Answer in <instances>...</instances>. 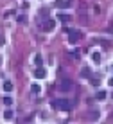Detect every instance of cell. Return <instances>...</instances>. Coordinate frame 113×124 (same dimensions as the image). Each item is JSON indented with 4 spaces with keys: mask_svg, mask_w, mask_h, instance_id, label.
Masks as SVG:
<instances>
[{
    "mask_svg": "<svg viewBox=\"0 0 113 124\" xmlns=\"http://www.w3.org/2000/svg\"><path fill=\"white\" fill-rule=\"evenodd\" d=\"M52 106H54L56 110H63V112H68V110L72 108L70 101H67V99H56L54 102H52Z\"/></svg>",
    "mask_w": 113,
    "mask_h": 124,
    "instance_id": "6da1fadb",
    "label": "cell"
},
{
    "mask_svg": "<svg viewBox=\"0 0 113 124\" xmlns=\"http://www.w3.org/2000/svg\"><path fill=\"white\" fill-rule=\"evenodd\" d=\"M72 86H74V83L70 79H61V83H59V90H63V92L72 90Z\"/></svg>",
    "mask_w": 113,
    "mask_h": 124,
    "instance_id": "7a4b0ae2",
    "label": "cell"
},
{
    "mask_svg": "<svg viewBox=\"0 0 113 124\" xmlns=\"http://www.w3.org/2000/svg\"><path fill=\"white\" fill-rule=\"evenodd\" d=\"M79 40H81V32H77V31H68V41H70V43H77Z\"/></svg>",
    "mask_w": 113,
    "mask_h": 124,
    "instance_id": "3957f363",
    "label": "cell"
},
{
    "mask_svg": "<svg viewBox=\"0 0 113 124\" xmlns=\"http://www.w3.org/2000/svg\"><path fill=\"white\" fill-rule=\"evenodd\" d=\"M47 76V72H45V68H41V67H38L36 70H34V78L36 79H43Z\"/></svg>",
    "mask_w": 113,
    "mask_h": 124,
    "instance_id": "277c9868",
    "label": "cell"
},
{
    "mask_svg": "<svg viewBox=\"0 0 113 124\" xmlns=\"http://www.w3.org/2000/svg\"><path fill=\"white\" fill-rule=\"evenodd\" d=\"M56 6L61 9V7H70L72 4H70V0H58V2H56Z\"/></svg>",
    "mask_w": 113,
    "mask_h": 124,
    "instance_id": "5b68a950",
    "label": "cell"
},
{
    "mask_svg": "<svg viewBox=\"0 0 113 124\" xmlns=\"http://www.w3.org/2000/svg\"><path fill=\"white\" fill-rule=\"evenodd\" d=\"M54 25H56L54 20H47L45 25H43V29H47V31H52V29H54Z\"/></svg>",
    "mask_w": 113,
    "mask_h": 124,
    "instance_id": "8992f818",
    "label": "cell"
},
{
    "mask_svg": "<svg viewBox=\"0 0 113 124\" xmlns=\"http://www.w3.org/2000/svg\"><path fill=\"white\" fill-rule=\"evenodd\" d=\"M58 20H59V22H68V20H70V16L65 15V13H59V15H58Z\"/></svg>",
    "mask_w": 113,
    "mask_h": 124,
    "instance_id": "52a82bcc",
    "label": "cell"
},
{
    "mask_svg": "<svg viewBox=\"0 0 113 124\" xmlns=\"http://www.w3.org/2000/svg\"><path fill=\"white\" fill-rule=\"evenodd\" d=\"M13 90V83L11 81H4V92H11Z\"/></svg>",
    "mask_w": 113,
    "mask_h": 124,
    "instance_id": "ba28073f",
    "label": "cell"
},
{
    "mask_svg": "<svg viewBox=\"0 0 113 124\" xmlns=\"http://www.w3.org/2000/svg\"><path fill=\"white\" fill-rule=\"evenodd\" d=\"M92 59H93V63H101V52H93Z\"/></svg>",
    "mask_w": 113,
    "mask_h": 124,
    "instance_id": "9c48e42d",
    "label": "cell"
},
{
    "mask_svg": "<svg viewBox=\"0 0 113 124\" xmlns=\"http://www.w3.org/2000/svg\"><path fill=\"white\" fill-rule=\"evenodd\" d=\"M34 63H36V67H41V63H43V58L40 56V54H36V56H34Z\"/></svg>",
    "mask_w": 113,
    "mask_h": 124,
    "instance_id": "30bf717a",
    "label": "cell"
},
{
    "mask_svg": "<svg viewBox=\"0 0 113 124\" xmlns=\"http://www.w3.org/2000/svg\"><path fill=\"white\" fill-rule=\"evenodd\" d=\"M31 90H32V93H40L41 92V86H40V85H32Z\"/></svg>",
    "mask_w": 113,
    "mask_h": 124,
    "instance_id": "8fae6325",
    "label": "cell"
},
{
    "mask_svg": "<svg viewBox=\"0 0 113 124\" xmlns=\"http://www.w3.org/2000/svg\"><path fill=\"white\" fill-rule=\"evenodd\" d=\"M95 97H97L99 101H102V99H106V92H97L95 93Z\"/></svg>",
    "mask_w": 113,
    "mask_h": 124,
    "instance_id": "7c38bea8",
    "label": "cell"
},
{
    "mask_svg": "<svg viewBox=\"0 0 113 124\" xmlns=\"http://www.w3.org/2000/svg\"><path fill=\"white\" fill-rule=\"evenodd\" d=\"M81 76L83 78H90V76H92V72L88 70V68H83V72H81Z\"/></svg>",
    "mask_w": 113,
    "mask_h": 124,
    "instance_id": "4fadbf2b",
    "label": "cell"
},
{
    "mask_svg": "<svg viewBox=\"0 0 113 124\" xmlns=\"http://www.w3.org/2000/svg\"><path fill=\"white\" fill-rule=\"evenodd\" d=\"M2 102H4L6 106H11V104H13V99H11V97H4V101H2Z\"/></svg>",
    "mask_w": 113,
    "mask_h": 124,
    "instance_id": "5bb4252c",
    "label": "cell"
},
{
    "mask_svg": "<svg viewBox=\"0 0 113 124\" xmlns=\"http://www.w3.org/2000/svg\"><path fill=\"white\" fill-rule=\"evenodd\" d=\"M4 119H13V112H9V110H7V112L4 113Z\"/></svg>",
    "mask_w": 113,
    "mask_h": 124,
    "instance_id": "9a60e30c",
    "label": "cell"
},
{
    "mask_svg": "<svg viewBox=\"0 0 113 124\" xmlns=\"http://www.w3.org/2000/svg\"><path fill=\"white\" fill-rule=\"evenodd\" d=\"M90 81H92L93 86H99V79H97V78H93V79H90Z\"/></svg>",
    "mask_w": 113,
    "mask_h": 124,
    "instance_id": "2e32d148",
    "label": "cell"
},
{
    "mask_svg": "<svg viewBox=\"0 0 113 124\" xmlns=\"http://www.w3.org/2000/svg\"><path fill=\"white\" fill-rule=\"evenodd\" d=\"M108 85H110V86H113V78H111L110 81H108Z\"/></svg>",
    "mask_w": 113,
    "mask_h": 124,
    "instance_id": "e0dca14e",
    "label": "cell"
},
{
    "mask_svg": "<svg viewBox=\"0 0 113 124\" xmlns=\"http://www.w3.org/2000/svg\"><path fill=\"white\" fill-rule=\"evenodd\" d=\"M0 65H2V58H0Z\"/></svg>",
    "mask_w": 113,
    "mask_h": 124,
    "instance_id": "ac0fdd59",
    "label": "cell"
}]
</instances>
